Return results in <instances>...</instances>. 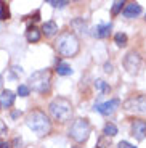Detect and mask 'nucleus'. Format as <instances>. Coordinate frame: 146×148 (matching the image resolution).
Here are the masks:
<instances>
[{"mask_svg": "<svg viewBox=\"0 0 146 148\" xmlns=\"http://www.w3.org/2000/svg\"><path fill=\"white\" fill-rule=\"evenodd\" d=\"M26 124H27V127L35 134L37 137H45L51 130L50 118L40 110L31 111L29 114H27V118H26Z\"/></svg>", "mask_w": 146, "mask_h": 148, "instance_id": "nucleus-1", "label": "nucleus"}, {"mask_svg": "<svg viewBox=\"0 0 146 148\" xmlns=\"http://www.w3.org/2000/svg\"><path fill=\"white\" fill-rule=\"evenodd\" d=\"M48 110H50L51 118L58 122L69 121L71 116H72V105L64 97H56V98H53L50 101V105H48Z\"/></svg>", "mask_w": 146, "mask_h": 148, "instance_id": "nucleus-2", "label": "nucleus"}, {"mask_svg": "<svg viewBox=\"0 0 146 148\" xmlns=\"http://www.w3.org/2000/svg\"><path fill=\"white\" fill-rule=\"evenodd\" d=\"M56 48L63 56H76L79 53L81 44H79V39L74 32H63L58 37Z\"/></svg>", "mask_w": 146, "mask_h": 148, "instance_id": "nucleus-3", "label": "nucleus"}, {"mask_svg": "<svg viewBox=\"0 0 146 148\" xmlns=\"http://www.w3.org/2000/svg\"><path fill=\"white\" fill-rule=\"evenodd\" d=\"M29 82H31L32 90H35L39 93H47L51 87V74L48 69H39L31 74Z\"/></svg>", "mask_w": 146, "mask_h": 148, "instance_id": "nucleus-4", "label": "nucleus"}, {"mask_svg": "<svg viewBox=\"0 0 146 148\" xmlns=\"http://www.w3.org/2000/svg\"><path fill=\"white\" fill-rule=\"evenodd\" d=\"M90 132H91V126L88 119L85 118H79L72 122V126H71V130H69V137L72 138L74 142L77 143H84V142L88 140L90 137Z\"/></svg>", "mask_w": 146, "mask_h": 148, "instance_id": "nucleus-5", "label": "nucleus"}, {"mask_svg": "<svg viewBox=\"0 0 146 148\" xmlns=\"http://www.w3.org/2000/svg\"><path fill=\"white\" fill-rule=\"evenodd\" d=\"M124 68L127 69L128 74H138L140 68H141V56H140L138 52H128L124 58Z\"/></svg>", "mask_w": 146, "mask_h": 148, "instance_id": "nucleus-6", "label": "nucleus"}, {"mask_svg": "<svg viewBox=\"0 0 146 148\" xmlns=\"http://www.w3.org/2000/svg\"><path fill=\"white\" fill-rule=\"evenodd\" d=\"M124 108L128 111H136V113H146V95L132 97L124 103Z\"/></svg>", "mask_w": 146, "mask_h": 148, "instance_id": "nucleus-7", "label": "nucleus"}, {"mask_svg": "<svg viewBox=\"0 0 146 148\" xmlns=\"http://www.w3.org/2000/svg\"><path fill=\"white\" fill-rule=\"evenodd\" d=\"M119 105H121V101L117 100V98H113V100H109V101H104V103L95 105V106H93V110L98 111V113H101L103 116H109V114H113L117 108H119Z\"/></svg>", "mask_w": 146, "mask_h": 148, "instance_id": "nucleus-8", "label": "nucleus"}, {"mask_svg": "<svg viewBox=\"0 0 146 148\" xmlns=\"http://www.w3.org/2000/svg\"><path fill=\"white\" fill-rule=\"evenodd\" d=\"M132 135L136 140H145L146 138V121L145 119H135L132 122Z\"/></svg>", "mask_w": 146, "mask_h": 148, "instance_id": "nucleus-9", "label": "nucleus"}, {"mask_svg": "<svg viewBox=\"0 0 146 148\" xmlns=\"http://www.w3.org/2000/svg\"><path fill=\"white\" fill-rule=\"evenodd\" d=\"M111 29H113V24L111 23H103V24H98V26L93 29V36L96 39H104L111 34Z\"/></svg>", "mask_w": 146, "mask_h": 148, "instance_id": "nucleus-10", "label": "nucleus"}, {"mask_svg": "<svg viewBox=\"0 0 146 148\" xmlns=\"http://www.w3.org/2000/svg\"><path fill=\"white\" fill-rule=\"evenodd\" d=\"M141 5H138V3H125V8H124V16L125 18H128V19H132V18H136L138 15H141Z\"/></svg>", "mask_w": 146, "mask_h": 148, "instance_id": "nucleus-11", "label": "nucleus"}, {"mask_svg": "<svg viewBox=\"0 0 146 148\" xmlns=\"http://www.w3.org/2000/svg\"><path fill=\"white\" fill-rule=\"evenodd\" d=\"M15 98H16V95L11 92V90H3L2 95H0V105L3 108H10L15 103Z\"/></svg>", "mask_w": 146, "mask_h": 148, "instance_id": "nucleus-12", "label": "nucleus"}, {"mask_svg": "<svg viewBox=\"0 0 146 148\" xmlns=\"http://www.w3.org/2000/svg\"><path fill=\"white\" fill-rule=\"evenodd\" d=\"M71 27H72L74 31H77V32H81V34H87L88 32L87 21H84V18L72 19V21H71Z\"/></svg>", "mask_w": 146, "mask_h": 148, "instance_id": "nucleus-13", "label": "nucleus"}, {"mask_svg": "<svg viewBox=\"0 0 146 148\" xmlns=\"http://www.w3.org/2000/svg\"><path fill=\"white\" fill-rule=\"evenodd\" d=\"M42 32L45 34V37H53L56 32H58V24H56L55 21L44 23V26H42Z\"/></svg>", "mask_w": 146, "mask_h": 148, "instance_id": "nucleus-14", "label": "nucleus"}, {"mask_svg": "<svg viewBox=\"0 0 146 148\" xmlns=\"http://www.w3.org/2000/svg\"><path fill=\"white\" fill-rule=\"evenodd\" d=\"M26 39H27V42H31V44L39 42L40 40V31L37 29L35 26H31L29 29H27V32H26Z\"/></svg>", "mask_w": 146, "mask_h": 148, "instance_id": "nucleus-15", "label": "nucleus"}, {"mask_svg": "<svg viewBox=\"0 0 146 148\" xmlns=\"http://www.w3.org/2000/svg\"><path fill=\"white\" fill-rule=\"evenodd\" d=\"M117 127L116 124H113V122H106L104 124V129H103V134H104V137H114V135H117Z\"/></svg>", "mask_w": 146, "mask_h": 148, "instance_id": "nucleus-16", "label": "nucleus"}, {"mask_svg": "<svg viewBox=\"0 0 146 148\" xmlns=\"http://www.w3.org/2000/svg\"><path fill=\"white\" fill-rule=\"evenodd\" d=\"M56 73H58L59 76H71V74H72V68H71L69 64H66V63H58Z\"/></svg>", "mask_w": 146, "mask_h": 148, "instance_id": "nucleus-17", "label": "nucleus"}, {"mask_svg": "<svg viewBox=\"0 0 146 148\" xmlns=\"http://www.w3.org/2000/svg\"><path fill=\"white\" fill-rule=\"evenodd\" d=\"M95 87L100 90V92H103V93H108V92H111V87H109V84H108V82H104L103 79H96V81H95Z\"/></svg>", "mask_w": 146, "mask_h": 148, "instance_id": "nucleus-18", "label": "nucleus"}, {"mask_svg": "<svg viewBox=\"0 0 146 148\" xmlns=\"http://www.w3.org/2000/svg\"><path fill=\"white\" fill-rule=\"evenodd\" d=\"M96 148H113V143L108 137H100L96 142Z\"/></svg>", "mask_w": 146, "mask_h": 148, "instance_id": "nucleus-19", "label": "nucleus"}, {"mask_svg": "<svg viewBox=\"0 0 146 148\" xmlns=\"http://www.w3.org/2000/svg\"><path fill=\"white\" fill-rule=\"evenodd\" d=\"M114 40H116V44L119 45V47H125V45H127V36L122 34V32H119V34L114 36Z\"/></svg>", "mask_w": 146, "mask_h": 148, "instance_id": "nucleus-20", "label": "nucleus"}, {"mask_svg": "<svg viewBox=\"0 0 146 148\" xmlns=\"http://www.w3.org/2000/svg\"><path fill=\"white\" fill-rule=\"evenodd\" d=\"M124 5H125V2H121V0L114 2L113 8H111V13H113V15H119V13L122 11V8H124Z\"/></svg>", "mask_w": 146, "mask_h": 148, "instance_id": "nucleus-21", "label": "nucleus"}, {"mask_svg": "<svg viewBox=\"0 0 146 148\" xmlns=\"http://www.w3.org/2000/svg\"><path fill=\"white\" fill-rule=\"evenodd\" d=\"M29 93H31V89L27 87V85H24V84L18 85V95L19 97H27Z\"/></svg>", "mask_w": 146, "mask_h": 148, "instance_id": "nucleus-22", "label": "nucleus"}, {"mask_svg": "<svg viewBox=\"0 0 146 148\" xmlns=\"http://www.w3.org/2000/svg\"><path fill=\"white\" fill-rule=\"evenodd\" d=\"M8 8H7V5L3 3V2H0V19H7L8 18Z\"/></svg>", "mask_w": 146, "mask_h": 148, "instance_id": "nucleus-23", "label": "nucleus"}, {"mask_svg": "<svg viewBox=\"0 0 146 148\" xmlns=\"http://www.w3.org/2000/svg\"><path fill=\"white\" fill-rule=\"evenodd\" d=\"M48 3H50L51 7H55V8H63V7H66V5H69V2H66V0H59V2L48 0Z\"/></svg>", "mask_w": 146, "mask_h": 148, "instance_id": "nucleus-24", "label": "nucleus"}, {"mask_svg": "<svg viewBox=\"0 0 146 148\" xmlns=\"http://www.w3.org/2000/svg\"><path fill=\"white\" fill-rule=\"evenodd\" d=\"M7 132H8V127H7V124H5V122L2 121V119H0V137H2V135H5Z\"/></svg>", "mask_w": 146, "mask_h": 148, "instance_id": "nucleus-25", "label": "nucleus"}, {"mask_svg": "<svg viewBox=\"0 0 146 148\" xmlns=\"http://www.w3.org/2000/svg\"><path fill=\"white\" fill-rule=\"evenodd\" d=\"M119 148H136L135 145H132V143H128V142H125V140H122V142H119V145H117Z\"/></svg>", "mask_w": 146, "mask_h": 148, "instance_id": "nucleus-26", "label": "nucleus"}, {"mask_svg": "<svg viewBox=\"0 0 146 148\" xmlns=\"http://www.w3.org/2000/svg\"><path fill=\"white\" fill-rule=\"evenodd\" d=\"M104 73H108V74L113 73V64H111V63H106L104 64Z\"/></svg>", "mask_w": 146, "mask_h": 148, "instance_id": "nucleus-27", "label": "nucleus"}, {"mask_svg": "<svg viewBox=\"0 0 146 148\" xmlns=\"http://www.w3.org/2000/svg\"><path fill=\"white\" fill-rule=\"evenodd\" d=\"M13 145H15L13 148H19L21 147V138H15V140H13Z\"/></svg>", "mask_w": 146, "mask_h": 148, "instance_id": "nucleus-28", "label": "nucleus"}, {"mask_svg": "<svg viewBox=\"0 0 146 148\" xmlns=\"http://www.w3.org/2000/svg\"><path fill=\"white\" fill-rule=\"evenodd\" d=\"M0 148H10V145L7 142H0Z\"/></svg>", "mask_w": 146, "mask_h": 148, "instance_id": "nucleus-29", "label": "nucleus"}, {"mask_svg": "<svg viewBox=\"0 0 146 148\" xmlns=\"http://www.w3.org/2000/svg\"><path fill=\"white\" fill-rule=\"evenodd\" d=\"M19 114H21V111H13V113H11V116H13V118H18Z\"/></svg>", "mask_w": 146, "mask_h": 148, "instance_id": "nucleus-30", "label": "nucleus"}, {"mask_svg": "<svg viewBox=\"0 0 146 148\" xmlns=\"http://www.w3.org/2000/svg\"><path fill=\"white\" fill-rule=\"evenodd\" d=\"M0 87H2V77H0Z\"/></svg>", "mask_w": 146, "mask_h": 148, "instance_id": "nucleus-31", "label": "nucleus"}, {"mask_svg": "<svg viewBox=\"0 0 146 148\" xmlns=\"http://www.w3.org/2000/svg\"><path fill=\"white\" fill-rule=\"evenodd\" d=\"M72 148H82V147H72Z\"/></svg>", "mask_w": 146, "mask_h": 148, "instance_id": "nucleus-32", "label": "nucleus"}, {"mask_svg": "<svg viewBox=\"0 0 146 148\" xmlns=\"http://www.w3.org/2000/svg\"><path fill=\"white\" fill-rule=\"evenodd\" d=\"M0 110H2V105H0Z\"/></svg>", "mask_w": 146, "mask_h": 148, "instance_id": "nucleus-33", "label": "nucleus"}, {"mask_svg": "<svg viewBox=\"0 0 146 148\" xmlns=\"http://www.w3.org/2000/svg\"><path fill=\"white\" fill-rule=\"evenodd\" d=\"M145 19H146V18H145Z\"/></svg>", "mask_w": 146, "mask_h": 148, "instance_id": "nucleus-34", "label": "nucleus"}]
</instances>
